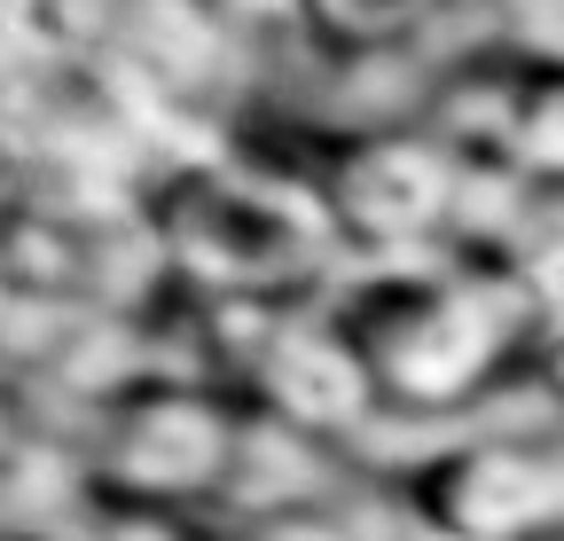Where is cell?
<instances>
[{"mask_svg":"<svg viewBox=\"0 0 564 541\" xmlns=\"http://www.w3.org/2000/svg\"><path fill=\"white\" fill-rule=\"evenodd\" d=\"M329 322L361 354L377 409L400 416H455L486 400L510 377L525 346H541L549 322L533 314L525 291L478 275L455 251H408V259H369L337 299Z\"/></svg>","mask_w":564,"mask_h":541,"instance_id":"obj_1","label":"cell"},{"mask_svg":"<svg viewBox=\"0 0 564 541\" xmlns=\"http://www.w3.org/2000/svg\"><path fill=\"white\" fill-rule=\"evenodd\" d=\"M141 220L188 306H299L345 251L322 196L259 150L165 158L141 181Z\"/></svg>","mask_w":564,"mask_h":541,"instance_id":"obj_2","label":"cell"},{"mask_svg":"<svg viewBox=\"0 0 564 541\" xmlns=\"http://www.w3.org/2000/svg\"><path fill=\"white\" fill-rule=\"evenodd\" d=\"M243 440H251V409L228 385L150 369L102 400V424L87 447V487L126 526H173L181 510L228 502Z\"/></svg>","mask_w":564,"mask_h":541,"instance_id":"obj_3","label":"cell"},{"mask_svg":"<svg viewBox=\"0 0 564 541\" xmlns=\"http://www.w3.org/2000/svg\"><path fill=\"white\" fill-rule=\"evenodd\" d=\"M274 165H291L322 196L337 244L361 259L440 251L463 213V158L440 133L345 126V133H306V158H274Z\"/></svg>","mask_w":564,"mask_h":541,"instance_id":"obj_4","label":"cell"},{"mask_svg":"<svg viewBox=\"0 0 564 541\" xmlns=\"http://www.w3.org/2000/svg\"><path fill=\"white\" fill-rule=\"evenodd\" d=\"M212 346H220L228 392L251 416H267L274 432H291L306 447L345 440L377 416V385L361 369V354L345 346V329L299 306H196Z\"/></svg>","mask_w":564,"mask_h":541,"instance_id":"obj_5","label":"cell"},{"mask_svg":"<svg viewBox=\"0 0 564 541\" xmlns=\"http://www.w3.org/2000/svg\"><path fill=\"white\" fill-rule=\"evenodd\" d=\"M423 541H549L564 533V463L510 432H470L400 470Z\"/></svg>","mask_w":564,"mask_h":541,"instance_id":"obj_6","label":"cell"},{"mask_svg":"<svg viewBox=\"0 0 564 541\" xmlns=\"http://www.w3.org/2000/svg\"><path fill=\"white\" fill-rule=\"evenodd\" d=\"M440 142L455 158L564 188V40L510 32L463 55L440 87Z\"/></svg>","mask_w":564,"mask_h":541,"instance_id":"obj_7","label":"cell"},{"mask_svg":"<svg viewBox=\"0 0 564 541\" xmlns=\"http://www.w3.org/2000/svg\"><path fill=\"white\" fill-rule=\"evenodd\" d=\"M432 17H440V0H291V24L329 63L392 55V47H408Z\"/></svg>","mask_w":564,"mask_h":541,"instance_id":"obj_8","label":"cell"},{"mask_svg":"<svg viewBox=\"0 0 564 541\" xmlns=\"http://www.w3.org/2000/svg\"><path fill=\"white\" fill-rule=\"evenodd\" d=\"M228 541H361L345 518H329V510H274V518H251V526H236Z\"/></svg>","mask_w":564,"mask_h":541,"instance_id":"obj_9","label":"cell"},{"mask_svg":"<svg viewBox=\"0 0 564 541\" xmlns=\"http://www.w3.org/2000/svg\"><path fill=\"white\" fill-rule=\"evenodd\" d=\"M494 17H510L518 32H533V40H549V32H564V0H486Z\"/></svg>","mask_w":564,"mask_h":541,"instance_id":"obj_10","label":"cell"},{"mask_svg":"<svg viewBox=\"0 0 564 541\" xmlns=\"http://www.w3.org/2000/svg\"><path fill=\"white\" fill-rule=\"evenodd\" d=\"M533 361H541V385H549V400L564 409V314H556V329L533 346Z\"/></svg>","mask_w":564,"mask_h":541,"instance_id":"obj_11","label":"cell"},{"mask_svg":"<svg viewBox=\"0 0 564 541\" xmlns=\"http://www.w3.org/2000/svg\"><path fill=\"white\" fill-rule=\"evenodd\" d=\"M141 541H196L188 526H141Z\"/></svg>","mask_w":564,"mask_h":541,"instance_id":"obj_12","label":"cell"},{"mask_svg":"<svg viewBox=\"0 0 564 541\" xmlns=\"http://www.w3.org/2000/svg\"><path fill=\"white\" fill-rule=\"evenodd\" d=\"M556 541H564V533H556Z\"/></svg>","mask_w":564,"mask_h":541,"instance_id":"obj_13","label":"cell"}]
</instances>
